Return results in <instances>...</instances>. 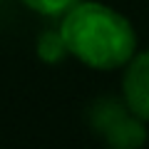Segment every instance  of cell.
Returning <instances> with one entry per match:
<instances>
[{
    "label": "cell",
    "mask_w": 149,
    "mask_h": 149,
    "mask_svg": "<svg viewBox=\"0 0 149 149\" xmlns=\"http://www.w3.org/2000/svg\"><path fill=\"white\" fill-rule=\"evenodd\" d=\"M70 55V47L65 42V35L62 30H45L42 35L37 37V57L47 65H57L62 62L65 57Z\"/></svg>",
    "instance_id": "4"
},
{
    "label": "cell",
    "mask_w": 149,
    "mask_h": 149,
    "mask_svg": "<svg viewBox=\"0 0 149 149\" xmlns=\"http://www.w3.org/2000/svg\"><path fill=\"white\" fill-rule=\"evenodd\" d=\"M22 5H27L30 10H35L37 15L45 17H65L80 0H20Z\"/></svg>",
    "instance_id": "5"
},
{
    "label": "cell",
    "mask_w": 149,
    "mask_h": 149,
    "mask_svg": "<svg viewBox=\"0 0 149 149\" xmlns=\"http://www.w3.org/2000/svg\"><path fill=\"white\" fill-rule=\"evenodd\" d=\"M92 132L114 149H139L147 142V127L139 114L129 109L124 97H100L87 109Z\"/></svg>",
    "instance_id": "2"
},
{
    "label": "cell",
    "mask_w": 149,
    "mask_h": 149,
    "mask_svg": "<svg viewBox=\"0 0 149 149\" xmlns=\"http://www.w3.org/2000/svg\"><path fill=\"white\" fill-rule=\"evenodd\" d=\"M122 97L134 114L149 122V50L137 52L124 65Z\"/></svg>",
    "instance_id": "3"
},
{
    "label": "cell",
    "mask_w": 149,
    "mask_h": 149,
    "mask_svg": "<svg viewBox=\"0 0 149 149\" xmlns=\"http://www.w3.org/2000/svg\"><path fill=\"white\" fill-rule=\"evenodd\" d=\"M60 20L70 55L92 70L124 67L137 55V32L132 22L104 3L80 0Z\"/></svg>",
    "instance_id": "1"
}]
</instances>
